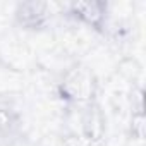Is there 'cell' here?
<instances>
[{"mask_svg": "<svg viewBox=\"0 0 146 146\" xmlns=\"http://www.w3.org/2000/svg\"><path fill=\"white\" fill-rule=\"evenodd\" d=\"M98 78L84 64H74L64 70L57 83V96L67 107L79 110L96 103L98 100Z\"/></svg>", "mask_w": 146, "mask_h": 146, "instance_id": "6da1fadb", "label": "cell"}, {"mask_svg": "<svg viewBox=\"0 0 146 146\" xmlns=\"http://www.w3.org/2000/svg\"><path fill=\"white\" fill-rule=\"evenodd\" d=\"M129 132H131V137H132V139L143 141V137H144V113H143V103H139L137 108L132 110V113H131Z\"/></svg>", "mask_w": 146, "mask_h": 146, "instance_id": "8992f818", "label": "cell"}, {"mask_svg": "<svg viewBox=\"0 0 146 146\" xmlns=\"http://www.w3.org/2000/svg\"><path fill=\"white\" fill-rule=\"evenodd\" d=\"M23 125L19 110L7 100H0V137H14Z\"/></svg>", "mask_w": 146, "mask_h": 146, "instance_id": "5b68a950", "label": "cell"}, {"mask_svg": "<svg viewBox=\"0 0 146 146\" xmlns=\"http://www.w3.org/2000/svg\"><path fill=\"white\" fill-rule=\"evenodd\" d=\"M67 14L74 21L88 26L95 33L105 35L108 29V4L102 0H79L67 4Z\"/></svg>", "mask_w": 146, "mask_h": 146, "instance_id": "7a4b0ae2", "label": "cell"}, {"mask_svg": "<svg viewBox=\"0 0 146 146\" xmlns=\"http://www.w3.org/2000/svg\"><path fill=\"white\" fill-rule=\"evenodd\" d=\"M14 19L26 31H43L52 21V7L46 2L36 0L19 2L14 9Z\"/></svg>", "mask_w": 146, "mask_h": 146, "instance_id": "3957f363", "label": "cell"}, {"mask_svg": "<svg viewBox=\"0 0 146 146\" xmlns=\"http://www.w3.org/2000/svg\"><path fill=\"white\" fill-rule=\"evenodd\" d=\"M60 146H90V144L78 131H69L62 136Z\"/></svg>", "mask_w": 146, "mask_h": 146, "instance_id": "52a82bcc", "label": "cell"}, {"mask_svg": "<svg viewBox=\"0 0 146 146\" xmlns=\"http://www.w3.org/2000/svg\"><path fill=\"white\" fill-rule=\"evenodd\" d=\"M90 146H100L105 137V117L98 102L81 110V129L78 131Z\"/></svg>", "mask_w": 146, "mask_h": 146, "instance_id": "277c9868", "label": "cell"}]
</instances>
